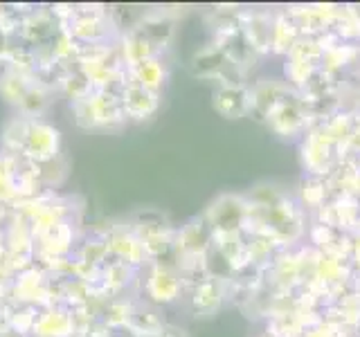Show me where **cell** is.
Masks as SVG:
<instances>
[{
    "instance_id": "cell-12",
    "label": "cell",
    "mask_w": 360,
    "mask_h": 337,
    "mask_svg": "<svg viewBox=\"0 0 360 337\" xmlns=\"http://www.w3.org/2000/svg\"><path fill=\"white\" fill-rule=\"evenodd\" d=\"M0 52H3V34H0Z\"/></svg>"
},
{
    "instance_id": "cell-5",
    "label": "cell",
    "mask_w": 360,
    "mask_h": 337,
    "mask_svg": "<svg viewBox=\"0 0 360 337\" xmlns=\"http://www.w3.org/2000/svg\"><path fill=\"white\" fill-rule=\"evenodd\" d=\"M241 32L248 41V45L257 52L264 54L270 52V37H273V20L264 14H248V18L241 22Z\"/></svg>"
},
{
    "instance_id": "cell-4",
    "label": "cell",
    "mask_w": 360,
    "mask_h": 337,
    "mask_svg": "<svg viewBox=\"0 0 360 337\" xmlns=\"http://www.w3.org/2000/svg\"><path fill=\"white\" fill-rule=\"evenodd\" d=\"M333 144L335 142L331 138H326L322 131L309 133V138H304V144H302L304 166L315 176L329 173L331 162H333Z\"/></svg>"
},
{
    "instance_id": "cell-2",
    "label": "cell",
    "mask_w": 360,
    "mask_h": 337,
    "mask_svg": "<svg viewBox=\"0 0 360 337\" xmlns=\"http://www.w3.org/2000/svg\"><path fill=\"white\" fill-rule=\"evenodd\" d=\"M264 119L277 135H281V138L300 135L304 128H307V110H304V101L297 99L292 93H288L286 97H281L273 108H268Z\"/></svg>"
},
{
    "instance_id": "cell-6",
    "label": "cell",
    "mask_w": 360,
    "mask_h": 337,
    "mask_svg": "<svg viewBox=\"0 0 360 337\" xmlns=\"http://www.w3.org/2000/svg\"><path fill=\"white\" fill-rule=\"evenodd\" d=\"M210 236H212V230L207 220H191L183 230V234H180L178 245L191 256H198V254L202 256V252H205L210 245Z\"/></svg>"
},
{
    "instance_id": "cell-10",
    "label": "cell",
    "mask_w": 360,
    "mask_h": 337,
    "mask_svg": "<svg viewBox=\"0 0 360 337\" xmlns=\"http://www.w3.org/2000/svg\"><path fill=\"white\" fill-rule=\"evenodd\" d=\"M138 79H140L142 88L155 93V90L160 88V84L165 81V67L153 59L142 61V63H138Z\"/></svg>"
},
{
    "instance_id": "cell-11",
    "label": "cell",
    "mask_w": 360,
    "mask_h": 337,
    "mask_svg": "<svg viewBox=\"0 0 360 337\" xmlns=\"http://www.w3.org/2000/svg\"><path fill=\"white\" fill-rule=\"evenodd\" d=\"M324 198H326V187L320 183L318 178H311L302 185V202L313 209H322L324 207Z\"/></svg>"
},
{
    "instance_id": "cell-9",
    "label": "cell",
    "mask_w": 360,
    "mask_h": 337,
    "mask_svg": "<svg viewBox=\"0 0 360 337\" xmlns=\"http://www.w3.org/2000/svg\"><path fill=\"white\" fill-rule=\"evenodd\" d=\"M221 303V290L217 286V281H202V284L196 288L194 297H191V306H194L196 312L210 315L219 308Z\"/></svg>"
},
{
    "instance_id": "cell-8",
    "label": "cell",
    "mask_w": 360,
    "mask_h": 337,
    "mask_svg": "<svg viewBox=\"0 0 360 337\" xmlns=\"http://www.w3.org/2000/svg\"><path fill=\"white\" fill-rule=\"evenodd\" d=\"M149 288L155 295L158 301H174L178 297V290H180V281L176 275H172L169 270L158 267L155 272L151 275L149 281Z\"/></svg>"
},
{
    "instance_id": "cell-1",
    "label": "cell",
    "mask_w": 360,
    "mask_h": 337,
    "mask_svg": "<svg viewBox=\"0 0 360 337\" xmlns=\"http://www.w3.org/2000/svg\"><path fill=\"white\" fill-rule=\"evenodd\" d=\"M250 205L241 196H221L207 213L212 234H239L248 223Z\"/></svg>"
},
{
    "instance_id": "cell-7",
    "label": "cell",
    "mask_w": 360,
    "mask_h": 337,
    "mask_svg": "<svg viewBox=\"0 0 360 337\" xmlns=\"http://www.w3.org/2000/svg\"><path fill=\"white\" fill-rule=\"evenodd\" d=\"M124 108H127L133 117H146L158 108V95L146 90L142 86H135L129 90V95L124 97Z\"/></svg>"
},
{
    "instance_id": "cell-3",
    "label": "cell",
    "mask_w": 360,
    "mask_h": 337,
    "mask_svg": "<svg viewBox=\"0 0 360 337\" xmlns=\"http://www.w3.org/2000/svg\"><path fill=\"white\" fill-rule=\"evenodd\" d=\"M214 110L225 119H239L252 112V90L241 86H219L214 93Z\"/></svg>"
}]
</instances>
